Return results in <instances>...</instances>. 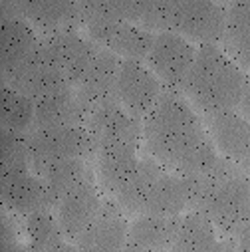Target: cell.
I'll return each mask as SVG.
<instances>
[{
	"mask_svg": "<svg viewBox=\"0 0 250 252\" xmlns=\"http://www.w3.org/2000/svg\"><path fill=\"white\" fill-rule=\"evenodd\" d=\"M181 217H157L139 215L127 232V246L139 248L143 252H171Z\"/></svg>",
	"mask_w": 250,
	"mask_h": 252,
	"instance_id": "obj_21",
	"label": "cell"
},
{
	"mask_svg": "<svg viewBox=\"0 0 250 252\" xmlns=\"http://www.w3.org/2000/svg\"><path fill=\"white\" fill-rule=\"evenodd\" d=\"M34 129L46 127H70V125H86L88 111L82 107L76 90H62L52 95L34 101Z\"/></svg>",
	"mask_w": 250,
	"mask_h": 252,
	"instance_id": "obj_20",
	"label": "cell"
},
{
	"mask_svg": "<svg viewBox=\"0 0 250 252\" xmlns=\"http://www.w3.org/2000/svg\"><path fill=\"white\" fill-rule=\"evenodd\" d=\"M165 167L155 161L153 157H143L135 169V173L131 175V179L125 183V187L113 197V201L123 209L125 215H139L153 185L157 183V179L163 175Z\"/></svg>",
	"mask_w": 250,
	"mask_h": 252,
	"instance_id": "obj_24",
	"label": "cell"
},
{
	"mask_svg": "<svg viewBox=\"0 0 250 252\" xmlns=\"http://www.w3.org/2000/svg\"><path fill=\"white\" fill-rule=\"evenodd\" d=\"M24 228L28 236V246L34 252H78V246L68 240L60 228L56 215L50 209L36 211L24 219Z\"/></svg>",
	"mask_w": 250,
	"mask_h": 252,
	"instance_id": "obj_22",
	"label": "cell"
},
{
	"mask_svg": "<svg viewBox=\"0 0 250 252\" xmlns=\"http://www.w3.org/2000/svg\"><path fill=\"white\" fill-rule=\"evenodd\" d=\"M236 238L224 236L219 240L215 224L199 211H189L181 217V224L171 246V252H234Z\"/></svg>",
	"mask_w": 250,
	"mask_h": 252,
	"instance_id": "obj_19",
	"label": "cell"
},
{
	"mask_svg": "<svg viewBox=\"0 0 250 252\" xmlns=\"http://www.w3.org/2000/svg\"><path fill=\"white\" fill-rule=\"evenodd\" d=\"M86 127L92 133L95 149L109 143L139 145L143 139V121L125 111L119 103H109L95 109L90 115Z\"/></svg>",
	"mask_w": 250,
	"mask_h": 252,
	"instance_id": "obj_15",
	"label": "cell"
},
{
	"mask_svg": "<svg viewBox=\"0 0 250 252\" xmlns=\"http://www.w3.org/2000/svg\"><path fill=\"white\" fill-rule=\"evenodd\" d=\"M139 145L133 143H109L95 149V175L97 185L109 197H115L125 187L139 165Z\"/></svg>",
	"mask_w": 250,
	"mask_h": 252,
	"instance_id": "obj_17",
	"label": "cell"
},
{
	"mask_svg": "<svg viewBox=\"0 0 250 252\" xmlns=\"http://www.w3.org/2000/svg\"><path fill=\"white\" fill-rule=\"evenodd\" d=\"M123 252H143V250H139V248H133V246H125V250Z\"/></svg>",
	"mask_w": 250,
	"mask_h": 252,
	"instance_id": "obj_30",
	"label": "cell"
},
{
	"mask_svg": "<svg viewBox=\"0 0 250 252\" xmlns=\"http://www.w3.org/2000/svg\"><path fill=\"white\" fill-rule=\"evenodd\" d=\"M88 36L103 50L119 56L121 60H147L155 40V32L123 20H88Z\"/></svg>",
	"mask_w": 250,
	"mask_h": 252,
	"instance_id": "obj_8",
	"label": "cell"
},
{
	"mask_svg": "<svg viewBox=\"0 0 250 252\" xmlns=\"http://www.w3.org/2000/svg\"><path fill=\"white\" fill-rule=\"evenodd\" d=\"M92 175H95V173L90 165V159H66V161H60V163L44 169L38 177L42 179V183L46 187L50 209H56L58 203L64 199L72 189H76L80 183H84Z\"/></svg>",
	"mask_w": 250,
	"mask_h": 252,
	"instance_id": "obj_23",
	"label": "cell"
},
{
	"mask_svg": "<svg viewBox=\"0 0 250 252\" xmlns=\"http://www.w3.org/2000/svg\"><path fill=\"white\" fill-rule=\"evenodd\" d=\"M143 141L155 161L181 175H205L222 159L187 97L169 90L143 119Z\"/></svg>",
	"mask_w": 250,
	"mask_h": 252,
	"instance_id": "obj_1",
	"label": "cell"
},
{
	"mask_svg": "<svg viewBox=\"0 0 250 252\" xmlns=\"http://www.w3.org/2000/svg\"><path fill=\"white\" fill-rule=\"evenodd\" d=\"M2 252H34L28 244L18 242L16 226L8 215L2 217Z\"/></svg>",
	"mask_w": 250,
	"mask_h": 252,
	"instance_id": "obj_28",
	"label": "cell"
},
{
	"mask_svg": "<svg viewBox=\"0 0 250 252\" xmlns=\"http://www.w3.org/2000/svg\"><path fill=\"white\" fill-rule=\"evenodd\" d=\"M222 44L236 64L250 72V0L226 6V30Z\"/></svg>",
	"mask_w": 250,
	"mask_h": 252,
	"instance_id": "obj_25",
	"label": "cell"
},
{
	"mask_svg": "<svg viewBox=\"0 0 250 252\" xmlns=\"http://www.w3.org/2000/svg\"><path fill=\"white\" fill-rule=\"evenodd\" d=\"M28 157L32 171L40 175L66 159H94L95 143L86 125L32 129L28 133Z\"/></svg>",
	"mask_w": 250,
	"mask_h": 252,
	"instance_id": "obj_4",
	"label": "cell"
},
{
	"mask_svg": "<svg viewBox=\"0 0 250 252\" xmlns=\"http://www.w3.org/2000/svg\"><path fill=\"white\" fill-rule=\"evenodd\" d=\"M207 125L217 151L250 173V121L232 109L209 115Z\"/></svg>",
	"mask_w": 250,
	"mask_h": 252,
	"instance_id": "obj_13",
	"label": "cell"
},
{
	"mask_svg": "<svg viewBox=\"0 0 250 252\" xmlns=\"http://www.w3.org/2000/svg\"><path fill=\"white\" fill-rule=\"evenodd\" d=\"M248 76L217 44H201L183 94L205 117L238 109Z\"/></svg>",
	"mask_w": 250,
	"mask_h": 252,
	"instance_id": "obj_2",
	"label": "cell"
},
{
	"mask_svg": "<svg viewBox=\"0 0 250 252\" xmlns=\"http://www.w3.org/2000/svg\"><path fill=\"white\" fill-rule=\"evenodd\" d=\"M238 111L250 121V76L246 80V88H244V94H242V99H240V105H238Z\"/></svg>",
	"mask_w": 250,
	"mask_h": 252,
	"instance_id": "obj_29",
	"label": "cell"
},
{
	"mask_svg": "<svg viewBox=\"0 0 250 252\" xmlns=\"http://www.w3.org/2000/svg\"><path fill=\"white\" fill-rule=\"evenodd\" d=\"M82 4L84 24L88 20H123L139 24L145 0H88Z\"/></svg>",
	"mask_w": 250,
	"mask_h": 252,
	"instance_id": "obj_27",
	"label": "cell"
},
{
	"mask_svg": "<svg viewBox=\"0 0 250 252\" xmlns=\"http://www.w3.org/2000/svg\"><path fill=\"white\" fill-rule=\"evenodd\" d=\"M34 101L2 84V109H0V129H8L14 133L28 135L34 129Z\"/></svg>",
	"mask_w": 250,
	"mask_h": 252,
	"instance_id": "obj_26",
	"label": "cell"
},
{
	"mask_svg": "<svg viewBox=\"0 0 250 252\" xmlns=\"http://www.w3.org/2000/svg\"><path fill=\"white\" fill-rule=\"evenodd\" d=\"M42 44L74 90L82 84L101 50L90 36L80 34L78 28H64L42 34Z\"/></svg>",
	"mask_w": 250,
	"mask_h": 252,
	"instance_id": "obj_7",
	"label": "cell"
},
{
	"mask_svg": "<svg viewBox=\"0 0 250 252\" xmlns=\"http://www.w3.org/2000/svg\"><path fill=\"white\" fill-rule=\"evenodd\" d=\"M195 58L197 48L193 42L173 32H155V40L145 62L165 90L183 94Z\"/></svg>",
	"mask_w": 250,
	"mask_h": 252,
	"instance_id": "obj_5",
	"label": "cell"
},
{
	"mask_svg": "<svg viewBox=\"0 0 250 252\" xmlns=\"http://www.w3.org/2000/svg\"><path fill=\"white\" fill-rule=\"evenodd\" d=\"M193 187L189 175L163 171V175L153 185L151 193L139 215H157V217H181L185 209L191 211Z\"/></svg>",
	"mask_w": 250,
	"mask_h": 252,
	"instance_id": "obj_18",
	"label": "cell"
},
{
	"mask_svg": "<svg viewBox=\"0 0 250 252\" xmlns=\"http://www.w3.org/2000/svg\"><path fill=\"white\" fill-rule=\"evenodd\" d=\"M139 26L173 32L189 42L219 44L226 30V6L211 0H145Z\"/></svg>",
	"mask_w": 250,
	"mask_h": 252,
	"instance_id": "obj_3",
	"label": "cell"
},
{
	"mask_svg": "<svg viewBox=\"0 0 250 252\" xmlns=\"http://www.w3.org/2000/svg\"><path fill=\"white\" fill-rule=\"evenodd\" d=\"M119 66H121L119 56H115L103 48L99 50L90 72L86 74L82 84L76 88V95H78L82 107L88 111V115H92L95 109H99L103 105L119 103V99H117Z\"/></svg>",
	"mask_w": 250,
	"mask_h": 252,
	"instance_id": "obj_14",
	"label": "cell"
},
{
	"mask_svg": "<svg viewBox=\"0 0 250 252\" xmlns=\"http://www.w3.org/2000/svg\"><path fill=\"white\" fill-rule=\"evenodd\" d=\"M163 92V84L149 70L147 64L139 60H121L117 78V99L125 111H129L133 117L143 121L145 115L155 107Z\"/></svg>",
	"mask_w": 250,
	"mask_h": 252,
	"instance_id": "obj_9",
	"label": "cell"
},
{
	"mask_svg": "<svg viewBox=\"0 0 250 252\" xmlns=\"http://www.w3.org/2000/svg\"><path fill=\"white\" fill-rule=\"evenodd\" d=\"M103 201L105 199H101L99 187L95 183V175H92L90 179L80 183L76 189H72V191L58 203V207L54 209L56 219L60 222V228L68 236V240L76 242L84 234V230L99 215Z\"/></svg>",
	"mask_w": 250,
	"mask_h": 252,
	"instance_id": "obj_10",
	"label": "cell"
},
{
	"mask_svg": "<svg viewBox=\"0 0 250 252\" xmlns=\"http://www.w3.org/2000/svg\"><path fill=\"white\" fill-rule=\"evenodd\" d=\"M2 84L10 86L12 90H16L24 95H28L32 101L72 88L66 82L64 74L60 72V68L54 64L52 56L48 54L46 46L42 44V38H40V46L34 52V56L8 82H2Z\"/></svg>",
	"mask_w": 250,
	"mask_h": 252,
	"instance_id": "obj_11",
	"label": "cell"
},
{
	"mask_svg": "<svg viewBox=\"0 0 250 252\" xmlns=\"http://www.w3.org/2000/svg\"><path fill=\"white\" fill-rule=\"evenodd\" d=\"M127 232L129 222L123 209L113 199H105L95 220L74 244L78 252H123L127 246Z\"/></svg>",
	"mask_w": 250,
	"mask_h": 252,
	"instance_id": "obj_12",
	"label": "cell"
},
{
	"mask_svg": "<svg viewBox=\"0 0 250 252\" xmlns=\"http://www.w3.org/2000/svg\"><path fill=\"white\" fill-rule=\"evenodd\" d=\"M12 8L42 34L84 26L82 4L70 0H10Z\"/></svg>",
	"mask_w": 250,
	"mask_h": 252,
	"instance_id": "obj_16",
	"label": "cell"
},
{
	"mask_svg": "<svg viewBox=\"0 0 250 252\" xmlns=\"http://www.w3.org/2000/svg\"><path fill=\"white\" fill-rule=\"evenodd\" d=\"M40 38L34 26L20 16L10 0L0 2V74L2 82H8L40 46Z\"/></svg>",
	"mask_w": 250,
	"mask_h": 252,
	"instance_id": "obj_6",
	"label": "cell"
}]
</instances>
